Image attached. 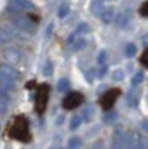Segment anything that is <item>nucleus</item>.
Returning a JSON list of instances; mask_svg holds the SVG:
<instances>
[{
	"label": "nucleus",
	"instance_id": "nucleus-1",
	"mask_svg": "<svg viewBox=\"0 0 148 149\" xmlns=\"http://www.w3.org/2000/svg\"><path fill=\"white\" fill-rule=\"evenodd\" d=\"M10 136L17 140L24 141V143H27L30 140L28 121L25 117H18L16 119V121L13 123V127L10 129Z\"/></svg>",
	"mask_w": 148,
	"mask_h": 149
},
{
	"label": "nucleus",
	"instance_id": "nucleus-2",
	"mask_svg": "<svg viewBox=\"0 0 148 149\" xmlns=\"http://www.w3.org/2000/svg\"><path fill=\"white\" fill-rule=\"evenodd\" d=\"M48 98H49V87L46 84H43L38 88V93L36 96V110L38 113H43L46 110Z\"/></svg>",
	"mask_w": 148,
	"mask_h": 149
},
{
	"label": "nucleus",
	"instance_id": "nucleus-3",
	"mask_svg": "<svg viewBox=\"0 0 148 149\" xmlns=\"http://www.w3.org/2000/svg\"><path fill=\"white\" fill-rule=\"evenodd\" d=\"M15 28H17L18 30L22 31L24 33H35L36 32V26L35 24L30 21L29 19L21 17V16H16L13 20Z\"/></svg>",
	"mask_w": 148,
	"mask_h": 149
},
{
	"label": "nucleus",
	"instance_id": "nucleus-4",
	"mask_svg": "<svg viewBox=\"0 0 148 149\" xmlns=\"http://www.w3.org/2000/svg\"><path fill=\"white\" fill-rule=\"evenodd\" d=\"M84 101V96L78 91H73L66 96L62 100V107L67 110L75 109L76 107L80 106Z\"/></svg>",
	"mask_w": 148,
	"mask_h": 149
},
{
	"label": "nucleus",
	"instance_id": "nucleus-5",
	"mask_svg": "<svg viewBox=\"0 0 148 149\" xmlns=\"http://www.w3.org/2000/svg\"><path fill=\"white\" fill-rule=\"evenodd\" d=\"M119 95H120V90L118 88H114L109 91H107L99 100V104L103 107V109L109 110L112 107V105L115 104V101L117 100V98L119 97Z\"/></svg>",
	"mask_w": 148,
	"mask_h": 149
},
{
	"label": "nucleus",
	"instance_id": "nucleus-6",
	"mask_svg": "<svg viewBox=\"0 0 148 149\" xmlns=\"http://www.w3.org/2000/svg\"><path fill=\"white\" fill-rule=\"evenodd\" d=\"M125 135L121 127H116L111 137V148L110 149H123L125 145Z\"/></svg>",
	"mask_w": 148,
	"mask_h": 149
},
{
	"label": "nucleus",
	"instance_id": "nucleus-7",
	"mask_svg": "<svg viewBox=\"0 0 148 149\" xmlns=\"http://www.w3.org/2000/svg\"><path fill=\"white\" fill-rule=\"evenodd\" d=\"M131 19V10L129 8L124 9L123 11L118 13L117 18H116V26L119 29H125L127 26L129 25V21Z\"/></svg>",
	"mask_w": 148,
	"mask_h": 149
},
{
	"label": "nucleus",
	"instance_id": "nucleus-8",
	"mask_svg": "<svg viewBox=\"0 0 148 149\" xmlns=\"http://www.w3.org/2000/svg\"><path fill=\"white\" fill-rule=\"evenodd\" d=\"M3 57L6 58L7 61L11 63H19L22 59V55L17 48L13 47H8L3 50Z\"/></svg>",
	"mask_w": 148,
	"mask_h": 149
},
{
	"label": "nucleus",
	"instance_id": "nucleus-9",
	"mask_svg": "<svg viewBox=\"0 0 148 149\" xmlns=\"http://www.w3.org/2000/svg\"><path fill=\"white\" fill-rule=\"evenodd\" d=\"M15 82L16 81L13 80L11 78L0 72V91L9 95V93L15 90Z\"/></svg>",
	"mask_w": 148,
	"mask_h": 149
},
{
	"label": "nucleus",
	"instance_id": "nucleus-10",
	"mask_svg": "<svg viewBox=\"0 0 148 149\" xmlns=\"http://www.w3.org/2000/svg\"><path fill=\"white\" fill-rule=\"evenodd\" d=\"M10 6L15 7L19 11H31L36 8L30 0H10Z\"/></svg>",
	"mask_w": 148,
	"mask_h": 149
},
{
	"label": "nucleus",
	"instance_id": "nucleus-11",
	"mask_svg": "<svg viewBox=\"0 0 148 149\" xmlns=\"http://www.w3.org/2000/svg\"><path fill=\"white\" fill-rule=\"evenodd\" d=\"M0 72L7 76V77H9V78H11L15 81H17L20 78V74H19L18 70L15 69L10 65H7V63H3V65L0 66Z\"/></svg>",
	"mask_w": 148,
	"mask_h": 149
},
{
	"label": "nucleus",
	"instance_id": "nucleus-12",
	"mask_svg": "<svg viewBox=\"0 0 148 149\" xmlns=\"http://www.w3.org/2000/svg\"><path fill=\"white\" fill-rule=\"evenodd\" d=\"M126 101H127V105L131 107V108H136L138 106V102H139V93L136 90L135 88H131L129 91L127 93Z\"/></svg>",
	"mask_w": 148,
	"mask_h": 149
},
{
	"label": "nucleus",
	"instance_id": "nucleus-13",
	"mask_svg": "<svg viewBox=\"0 0 148 149\" xmlns=\"http://www.w3.org/2000/svg\"><path fill=\"white\" fill-rule=\"evenodd\" d=\"M114 15H115V10L112 7H106L105 9H103L100 11V17H101V21L104 24H110L114 19Z\"/></svg>",
	"mask_w": 148,
	"mask_h": 149
},
{
	"label": "nucleus",
	"instance_id": "nucleus-14",
	"mask_svg": "<svg viewBox=\"0 0 148 149\" xmlns=\"http://www.w3.org/2000/svg\"><path fill=\"white\" fill-rule=\"evenodd\" d=\"M9 95L0 91V116L5 115L9 108Z\"/></svg>",
	"mask_w": 148,
	"mask_h": 149
},
{
	"label": "nucleus",
	"instance_id": "nucleus-15",
	"mask_svg": "<svg viewBox=\"0 0 148 149\" xmlns=\"http://www.w3.org/2000/svg\"><path fill=\"white\" fill-rule=\"evenodd\" d=\"M13 40V36H11V32L9 27H3V28H0V44H5V42H9Z\"/></svg>",
	"mask_w": 148,
	"mask_h": 149
},
{
	"label": "nucleus",
	"instance_id": "nucleus-16",
	"mask_svg": "<svg viewBox=\"0 0 148 149\" xmlns=\"http://www.w3.org/2000/svg\"><path fill=\"white\" fill-rule=\"evenodd\" d=\"M104 1L105 0H91L90 2V11L94 15H98L103 9V5H104Z\"/></svg>",
	"mask_w": 148,
	"mask_h": 149
},
{
	"label": "nucleus",
	"instance_id": "nucleus-17",
	"mask_svg": "<svg viewBox=\"0 0 148 149\" xmlns=\"http://www.w3.org/2000/svg\"><path fill=\"white\" fill-rule=\"evenodd\" d=\"M71 42H73V48H74L75 51L84 49L86 47V44H87L86 40L81 37H76Z\"/></svg>",
	"mask_w": 148,
	"mask_h": 149
},
{
	"label": "nucleus",
	"instance_id": "nucleus-18",
	"mask_svg": "<svg viewBox=\"0 0 148 149\" xmlns=\"http://www.w3.org/2000/svg\"><path fill=\"white\" fill-rule=\"evenodd\" d=\"M148 147V139L144 136H138L136 138V143L134 149H147Z\"/></svg>",
	"mask_w": 148,
	"mask_h": 149
},
{
	"label": "nucleus",
	"instance_id": "nucleus-19",
	"mask_svg": "<svg viewBox=\"0 0 148 149\" xmlns=\"http://www.w3.org/2000/svg\"><path fill=\"white\" fill-rule=\"evenodd\" d=\"M136 138L137 137L134 134H130L128 136H126V138H125V145H124L123 149H134V146H135V143H136Z\"/></svg>",
	"mask_w": 148,
	"mask_h": 149
},
{
	"label": "nucleus",
	"instance_id": "nucleus-20",
	"mask_svg": "<svg viewBox=\"0 0 148 149\" xmlns=\"http://www.w3.org/2000/svg\"><path fill=\"white\" fill-rule=\"evenodd\" d=\"M81 143H82V141H81V139L79 137H71L68 140V149H78L81 146Z\"/></svg>",
	"mask_w": 148,
	"mask_h": 149
},
{
	"label": "nucleus",
	"instance_id": "nucleus-21",
	"mask_svg": "<svg viewBox=\"0 0 148 149\" xmlns=\"http://www.w3.org/2000/svg\"><path fill=\"white\" fill-rule=\"evenodd\" d=\"M117 117H118L117 111H115V110H109V111L104 116L103 120L105 121L106 124H111V123H114V121L117 119Z\"/></svg>",
	"mask_w": 148,
	"mask_h": 149
},
{
	"label": "nucleus",
	"instance_id": "nucleus-22",
	"mask_svg": "<svg viewBox=\"0 0 148 149\" xmlns=\"http://www.w3.org/2000/svg\"><path fill=\"white\" fill-rule=\"evenodd\" d=\"M144 78H145V74L142 71H138V72H136L134 74V77L131 78V85L136 87V86H138L139 84H142V80H144Z\"/></svg>",
	"mask_w": 148,
	"mask_h": 149
},
{
	"label": "nucleus",
	"instance_id": "nucleus-23",
	"mask_svg": "<svg viewBox=\"0 0 148 149\" xmlns=\"http://www.w3.org/2000/svg\"><path fill=\"white\" fill-rule=\"evenodd\" d=\"M81 125V117L80 116H74L71 120H70V124H69V128L70 130H76L80 127Z\"/></svg>",
	"mask_w": 148,
	"mask_h": 149
},
{
	"label": "nucleus",
	"instance_id": "nucleus-24",
	"mask_svg": "<svg viewBox=\"0 0 148 149\" xmlns=\"http://www.w3.org/2000/svg\"><path fill=\"white\" fill-rule=\"evenodd\" d=\"M68 88H69V81H68V79H66V78L59 79L58 84H57V89H58V91H59V93H65Z\"/></svg>",
	"mask_w": 148,
	"mask_h": 149
},
{
	"label": "nucleus",
	"instance_id": "nucleus-25",
	"mask_svg": "<svg viewBox=\"0 0 148 149\" xmlns=\"http://www.w3.org/2000/svg\"><path fill=\"white\" fill-rule=\"evenodd\" d=\"M43 76H46V77H50L51 74H54V66H52V62L49 61V60L46 61V63L43 65Z\"/></svg>",
	"mask_w": 148,
	"mask_h": 149
},
{
	"label": "nucleus",
	"instance_id": "nucleus-26",
	"mask_svg": "<svg viewBox=\"0 0 148 149\" xmlns=\"http://www.w3.org/2000/svg\"><path fill=\"white\" fill-rule=\"evenodd\" d=\"M125 54H126V57L128 58L134 57L137 54V47L134 44H128L125 48Z\"/></svg>",
	"mask_w": 148,
	"mask_h": 149
},
{
	"label": "nucleus",
	"instance_id": "nucleus-27",
	"mask_svg": "<svg viewBox=\"0 0 148 149\" xmlns=\"http://www.w3.org/2000/svg\"><path fill=\"white\" fill-rule=\"evenodd\" d=\"M68 13H69V7H68V5L62 3L61 6L59 7L57 15H58V17H59V18H65V17L68 15Z\"/></svg>",
	"mask_w": 148,
	"mask_h": 149
},
{
	"label": "nucleus",
	"instance_id": "nucleus-28",
	"mask_svg": "<svg viewBox=\"0 0 148 149\" xmlns=\"http://www.w3.org/2000/svg\"><path fill=\"white\" fill-rule=\"evenodd\" d=\"M88 31H89V26L85 24V22H82V24H80L77 27V29H76L74 33L75 35H84V33H86Z\"/></svg>",
	"mask_w": 148,
	"mask_h": 149
},
{
	"label": "nucleus",
	"instance_id": "nucleus-29",
	"mask_svg": "<svg viewBox=\"0 0 148 149\" xmlns=\"http://www.w3.org/2000/svg\"><path fill=\"white\" fill-rule=\"evenodd\" d=\"M84 118H85V120L86 121H90L91 120V118H93V116L95 115V111H94V109L91 108V107H88V108H86L85 110H84Z\"/></svg>",
	"mask_w": 148,
	"mask_h": 149
},
{
	"label": "nucleus",
	"instance_id": "nucleus-30",
	"mask_svg": "<svg viewBox=\"0 0 148 149\" xmlns=\"http://www.w3.org/2000/svg\"><path fill=\"white\" fill-rule=\"evenodd\" d=\"M111 78L114 79L115 81H121L124 79V72L123 70H120V69H117V70H115L112 74H111Z\"/></svg>",
	"mask_w": 148,
	"mask_h": 149
},
{
	"label": "nucleus",
	"instance_id": "nucleus-31",
	"mask_svg": "<svg viewBox=\"0 0 148 149\" xmlns=\"http://www.w3.org/2000/svg\"><path fill=\"white\" fill-rule=\"evenodd\" d=\"M97 61H98L99 66H104V65H105V61H106V51L105 50H101V51L99 52L98 57H97Z\"/></svg>",
	"mask_w": 148,
	"mask_h": 149
},
{
	"label": "nucleus",
	"instance_id": "nucleus-32",
	"mask_svg": "<svg viewBox=\"0 0 148 149\" xmlns=\"http://www.w3.org/2000/svg\"><path fill=\"white\" fill-rule=\"evenodd\" d=\"M140 62H142L145 67H147L148 68V48L144 51L142 56L140 57Z\"/></svg>",
	"mask_w": 148,
	"mask_h": 149
},
{
	"label": "nucleus",
	"instance_id": "nucleus-33",
	"mask_svg": "<svg viewBox=\"0 0 148 149\" xmlns=\"http://www.w3.org/2000/svg\"><path fill=\"white\" fill-rule=\"evenodd\" d=\"M140 15L144 17H148V1H146L140 8Z\"/></svg>",
	"mask_w": 148,
	"mask_h": 149
},
{
	"label": "nucleus",
	"instance_id": "nucleus-34",
	"mask_svg": "<svg viewBox=\"0 0 148 149\" xmlns=\"http://www.w3.org/2000/svg\"><path fill=\"white\" fill-rule=\"evenodd\" d=\"M140 127H142V129L144 131L148 132V119H145V120H142V123H140Z\"/></svg>",
	"mask_w": 148,
	"mask_h": 149
},
{
	"label": "nucleus",
	"instance_id": "nucleus-35",
	"mask_svg": "<svg viewBox=\"0 0 148 149\" xmlns=\"http://www.w3.org/2000/svg\"><path fill=\"white\" fill-rule=\"evenodd\" d=\"M107 70H108V67L104 65V66H101V68H100V71H99V77L100 78H103V76H105L107 74Z\"/></svg>",
	"mask_w": 148,
	"mask_h": 149
},
{
	"label": "nucleus",
	"instance_id": "nucleus-36",
	"mask_svg": "<svg viewBox=\"0 0 148 149\" xmlns=\"http://www.w3.org/2000/svg\"><path fill=\"white\" fill-rule=\"evenodd\" d=\"M52 29H54V22H51L48 25V28H47V31H46V36L47 38L50 37V35H51V32H52Z\"/></svg>",
	"mask_w": 148,
	"mask_h": 149
},
{
	"label": "nucleus",
	"instance_id": "nucleus-37",
	"mask_svg": "<svg viewBox=\"0 0 148 149\" xmlns=\"http://www.w3.org/2000/svg\"><path fill=\"white\" fill-rule=\"evenodd\" d=\"M86 76H87V79H88V81H89V82H91V80H93V77H94L93 71H91V70H90V71H87Z\"/></svg>",
	"mask_w": 148,
	"mask_h": 149
},
{
	"label": "nucleus",
	"instance_id": "nucleus-38",
	"mask_svg": "<svg viewBox=\"0 0 148 149\" xmlns=\"http://www.w3.org/2000/svg\"><path fill=\"white\" fill-rule=\"evenodd\" d=\"M142 45H144L145 47H148V33H146V35L142 37Z\"/></svg>",
	"mask_w": 148,
	"mask_h": 149
},
{
	"label": "nucleus",
	"instance_id": "nucleus-39",
	"mask_svg": "<svg viewBox=\"0 0 148 149\" xmlns=\"http://www.w3.org/2000/svg\"><path fill=\"white\" fill-rule=\"evenodd\" d=\"M100 149H105V148H100Z\"/></svg>",
	"mask_w": 148,
	"mask_h": 149
}]
</instances>
